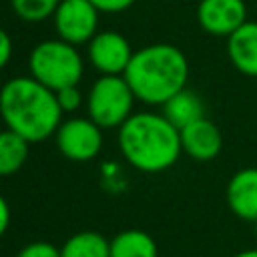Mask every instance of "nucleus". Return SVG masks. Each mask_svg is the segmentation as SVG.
<instances>
[{
	"label": "nucleus",
	"mask_w": 257,
	"mask_h": 257,
	"mask_svg": "<svg viewBox=\"0 0 257 257\" xmlns=\"http://www.w3.org/2000/svg\"><path fill=\"white\" fill-rule=\"evenodd\" d=\"M227 54L233 66L245 74L257 78V22L247 20L233 34L227 36Z\"/></svg>",
	"instance_id": "f8f14e48"
},
{
	"label": "nucleus",
	"mask_w": 257,
	"mask_h": 257,
	"mask_svg": "<svg viewBox=\"0 0 257 257\" xmlns=\"http://www.w3.org/2000/svg\"><path fill=\"white\" fill-rule=\"evenodd\" d=\"M133 54L128 40L114 30L96 32L88 42V60L100 74H124Z\"/></svg>",
	"instance_id": "6e6552de"
},
{
	"label": "nucleus",
	"mask_w": 257,
	"mask_h": 257,
	"mask_svg": "<svg viewBox=\"0 0 257 257\" xmlns=\"http://www.w3.org/2000/svg\"><path fill=\"white\" fill-rule=\"evenodd\" d=\"M28 68L32 78L56 92L64 86L78 84L84 64L74 44L56 38L44 40L32 48L28 56Z\"/></svg>",
	"instance_id": "20e7f679"
},
{
	"label": "nucleus",
	"mask_w": 257,
	"mask_h": 257,
	"mask_svg": "<svg viewBox=\"0 0 257 257\" xmlns=\"http://www.w3.org/2000/svg\"><path fill=\"white\" fill-rule=\"evenodd\" d=\"M58 151L76 163L94 159L102 149V128L90 116H72L54 133Z\"/></svg>",
	"instance_id": "423d86ee"
},
{
	"label": "nucleus",
	"mask_w": 257,
	"mask_h": 257,
	"mask_svg": "<svg viewBox=\"0 0 257 257\" xmlns=\"http://www.w3.org/2000/svg\"><path fill=\"white\" fill-rule=\"evenodd\" d=\"M98 10L90 0H60L54 12V28L58 38L78 46L88 44L96 34L98 26Z\"/></svg>",
	"instance_id": "0eeeda50"
},
{
	"label": "nucleus",
	"mask_w": 257,
	"mask_h": 257,
	"mask_svg": "<svg viewBox=\"0 0 257 257\" xmlns=\"http://www.w3.org/2000/svg\"><path fill=\"white\" fill-rule=\"evenodd\" d=\"M12 10L26 22H42L54 16L60 0H10Z\"/></svg>",
	"instance_id": "f3484780"
},
{
	"label": "nucleus",
	"mask_w": 257,
	"mask_h": 257,
	"mask_svg": "<svg viewBox=\"0 0 257 257\" xmlns=\"http://www.w3.org/2000/svg\"><path fill=\"white\" fill-rule=\"evenodd\" d=\"M157 241L141 229H126L110 239V257H157Z\"/></svg>",
	"instance_id": "4468645a"
},
{
	"label": "nucleus",
	"mask_w": 257,
	"mask_h": 257,
	"mask_svg": "<svg viewBox=\"0 0 257 257\" xmlns=\"http://www.w3.org/2000/svg\"><path fill=\"white\" fill-rule=\"evenodd\" d=\"M60 257H110V241L96 231H80L64 241Z\"/></svg>",
	"instance_id": "dca6fc26"
},
{
	"label": "nucleus",
	"mask_w": 257,
	"mask_h": 257,
	"mask_svg": "<svg viewBox=\"0 0 257 257\" xmlns=\"http://www.w3.org/2000/svg\"><path fill=\"white\" fill-rule=\"evenodd\" d=\"M16 257H60V249L46 241H32L24 245Z\"/></svg>",
	"instance_id": "6ab92c4d"
},
{
	"label": "nucleus",
	"mask_w": 257,
	"mask_h": 257,
	"mask_svg": "<svg viewBox=\"0 0 257 257\" xmlns=\"http://www.w3.org/2000/svg\"><path fill=\"white\" fill-rule=\"evenodd\" d=\"M135 96L147 104H165L187 88L189 62L181 48L157 42L137 50L122 74Z\"/></svg>",
	"instance_id": "7ed1b4c3"
},
{
	"label": "nucleus",
	"mask_w": 257,
	"mask_h": 257,
	"mask_svg": "<svg viewBox=\"0 0 257 257\" xmlns=\"http://www.w3.org/2000/svg\"><path fill=\"white\" fill-rule=\"evenodd\" d=\"M0 116L28 143H42L60 126L62 108L52 88L32 76H16L0 88Z\"/></svg>",
	"instance_id": "f257e3e1"
},
{
	"label": "nucleus",
	"mask_w": 257,
	"mask_h": 257,
	"mask_svg": "<svg viewBox=\"0 0 257 257\" xmlns=\"http://www.w3.org/2000/svg\"><path fill=\"white\" fill-rule=\"evenodd\" d=\"M233 257H257V249H245V251H239Z\"/></svg>",
	"instance_id": "5701e85b"
},
{
	"label": "nucleus",
	"mask_w": 257,
	"mask_h": 257,
	"mask_svg": "<svg viewBox=\"0 0 257 257\" xmlns=\"http://www.w3.org/2000/svg\"><path fill=\"white\" fill-rule=\"evenodd\" d=\"M181 147L195 161H211L221 153L223 137L217 124L203 116L181 128Z\"/></svg>",
	"instance_id": "9d476101"
},
{
	"label": "nucleus",
	"mask_w": 257,
	"mask_h": 257,
	"mask_svg": "<svg viewBox=\"0 0 257 257\" xmlns=\"http://www.w3.org/2000/svg\"><path fill=\"white\" fill-rule=\"evenodd\" d=\"M8 225H10V207H8L6 199L0 195V237L6 233Z\"/></svg>",
	"instance_id": "4be33fe9"
},
{
	"label": "nucleus",
	"mask_w": 257,
	"mask_h": 257,
	"mask_svg": "<svg viewBox=\"0 0 257 257\" xmlns=\"http://www.w3.org/2000/svg\"><path fill=\"white\" fill-rule=\"evenodd\" d=\"M28 147L30 143L18 133L0 131V177H10L22 169L28 159Z\"/></svg>",
	"instance_id": "2eb2a0df"
},
{
	"label": "nucleus",
	"mask_w": 257,
	"mask_h": 257,
	"mask_svg": "<svg viewBox=\"0 0 257 257\" xmlns=\"http://www.w3.org/2000/svg\"><path fill=\"white\" fill-rule=\"evenodd\" d=\"M163 114L181 131L187 124L203 118L205 106H203V100L199 98V94H195L189 88H183L163 104Z\"/></svg>",
	"instance_id": "ddd939ff"
},
{
	"label": "nucleus",
	"mask_w": 257,
	"mask_h": 257,
	"mask_svg": "<svg viewBox=\"0 0 257 257\" xmlns=\"http://www.w3.org/2000/svg\"><path fill=\"white\" fill-rule=\"evenodd\" d=\"M135 92L122 74H100L88 90V116L100 128H118L131 114Z\"/></svg>",
	"instance_id": "39448f33"
},
{
	"label": "nucleus",
	"mask_w": 257,
	"mask_h": 257,
	"mask_svg": "<svg viewBox=\"0 0 257 257\" xmlns=\"http://www.w3.org/2000/svg\"><path fill=\"white\" fill-rule=\"evenodd\" d=\"M10 56H12V40H10L8 32L0 28V70L8 64Z\"/></svg>",
	"instance_id": "412c9836"
},
{
	"label": "nucleus",
	"mask_w": 257,
	"mask_h": 257,
	"mask_svg": "<svg viewBox=\"0 0 257 257\" xmlns=\"http://www.w3.org/2000/svg\"><path fill=\"white\" fill-rule=\"evenodd\" d=\"M56 100H58L62 112H74L82 104V92L78 90V84L64 86V88L56 90Z\"/></svg>",
	"instance_id": "a211bd4d"
},
{
	"label": "nucleus",
	"mask_w": 257,
	"mask_h": 257,
	"mask_svg": "<svg viewBox=\"0 0 257 257\" xmlns=\"http://www.w3.org/2000/svg\"><path fill=\"white\" fill-rule=\"evenodd\" d=\"M201 28L213 36H229L247 22V6L243 0H201L197 6Z\"/></svg>",
	"instance_id": "1a4fd4ad"
},
{
	"label": "nucleus",
	"mask_w": 257,
	"mask_h": 257,
	"mask_svg": "<svg viewBox=\"0 0 257 257\" xmlns=\"http://www.w3.org/2000/svg\"><path fill=\"white\" fill-rule=\"evenodd\" d=\"M227 205L243 221H257V167L237 171L227 185Z\"/></svg>",
	"instance_id": "9b49d317"
},
{
	"label": "nucleus",
	"mask_w": 257,
	"mask_h": 257,
	"mask_svg": "<svg viewBox=\"0 0 257 257\" xmlns=\"http://www.w3.org/2000/svg\"><path fill=\"white\" fill-rule=\"evenodd\" d=\"M90 2L98 12H108V14L124 12L135 4V0H90Z\"/></svg>",
	"instance_id": "aec40b11"
},
{
	"label": "nucleus",
	"mask_w": 257,
	"mask_h": 257,
	"mask_svg": "<svg viewBox=\"0 0 257 257\" xmlns=\"http://www.w3.org/2000/svg\"><path fill=\"white\" fill-rule=\"evenodd\" d=\"M255 237H257V221H255Z\"/></svg>",
	"instance_id": "b1692460"
},
{
	"label": "nucleus",
	"mask_w": 257,
	"mask_h": 257,
	"mask_svg": "<svg viewBox=\"0 0 257 257\" xmlns=\"http://www.w3.org/2000/svg\"><path fill=\"white\" fill-rule=\"evenodd\" d=\"M118 149L135 169L161 173L183 153L181 131L163 112H135L118 126Z\"/></svg>",
	"instance_id": "f03ea898"
}]
</instances>
